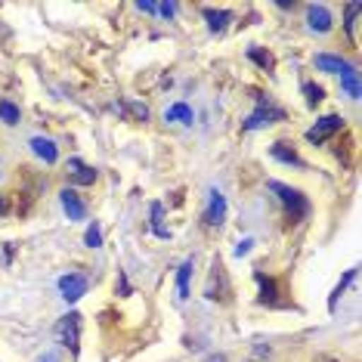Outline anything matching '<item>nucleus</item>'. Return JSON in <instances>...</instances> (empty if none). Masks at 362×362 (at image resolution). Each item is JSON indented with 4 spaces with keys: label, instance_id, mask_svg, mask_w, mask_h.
<instances>
[{
    "label": "nucleus",
    "instance_id": "f257e3e1",
    "mask_svg": "<svg viewBox=\"0 0 362 362\" xmlns=\"http://www.w3.org/2000/svg\"><path fill=\"white\" fill-rule=\"evenodd\" d=\"M269 192H276V195H279V202L285 204V211L291 214V220H303V217L310 214V202L303 199L298 189L279 183V180H269Z\"/></svg>",
    "mask_w": 362,
    "mask_h": 362
},
{
    "label": "nucleus",
    "instance_id": "f03ea898",
    "mask_svg": "<svg viewBox=\"0 0 362 362\" xmlns=\"http://www.w3.org/2000/svg\"><path fill=\"white\" fill-rule=\"evenodd\" d=\"M56 341H59L62 347H69L71 353L81 350V316L78 313H69V316H62L59 322H56Z\"/></svg>",
    "mask_w": 362,
    "mask_h": 362
},
{
    "label": "nucleus",
    "instance_id": "7ed1b4c3",
    "mask_svg": "<svg viewBox=\"0 0 362 362\" xmlns=\"http://www.w3.org/2000/svg\"><path fill=\"white\" fill-rule=\"evenodd\" d=\"M257 100H260V105H257V112L245 121V130H260V127L276 124V121H285V112L279 109V105H273L269 100H263V96H257Z\"/></svg>",
    "mask_w": 362,
    "mask_h": 362
},
{
    "label": "nucleus",
    "instance_id": "20e7f679",
    "mask_svg": "<svg viewBox=\"0 0 362 362\" xmlns=\"http://www.w3.org/2000/svg\"><path fill=\"white\" fill-rule=\"evenodd\" d=\"M337 130H344V118H341V115H325V118L316 121V127L307 130V139L313 146H322L325 139H332L337 134Z\"/></svg>",
    "mask_w": 362,
    "mask_h": 362
},
{
    "label": "nucleus",
    "instance_id": "39448f33",
    "mask_svg": "<svg viewBox=\"0 0 362 362\" xmlns=\"http://www.w3.org/2000/svg\"><path fill=\"white\" fill-rule=\"evenodd\" d=\"M59 291H62V298L69 300V303H75V300H81V298L87 294V279L81 276V273L62 276V279H59Z\"/></svg>",
    "mask_w": 362,
    "mask_h": 362
},
{
    "label": "nucleus",
    "instance_id": "423d86ee",
    "mask_svg": "<svg viewBox=\"0 0 362 362\" xmlns=\"http://www.w3.org/2000/svg\"><path fill=\"white\" fill-rule=\"evenodd\" d=\"M69 183L71 186H93L96 183V170L84 164L81 158H71L69 161Z\"/></svg>",
    "mask_w": 362,
    "mask_h": 362
},
{
    "label": "nucleus",
    "instance_id": "0eeeda50",
    "mask_svg": "<svg viewBox=\"0 0 362 362\" xmlns=\"http://www.w3.org/2000/svg\"><path fill=\"white\" fill-rule=\"evenodd\" d=\"M204 226H223V220H226V199L214 189L211 192V202H208V211H204Z\"/></svg>",
    "mask_w": 362,
    "mask_h": 362
},
{
    "label": "nucleus",
    "instance_id": "6e6552de",
    "mask_svg": "<svg viewBox=\"0 0 362 362\" xmlns=\"http://www.w3.org/2000/svg\"><path fill=\"white\" fill-rule=\"evenodd\" d=\"M59 202H62V211L69 214V220H84L87 217V204L81 202V195L75 192V189H62Z\"/></svg>",
    "mask_w": 362,
    "mask_h": 362
},
{
    "label": "nucleus",
    "instance_id": "1a4fd4ad",
    "mask_svg": "<svg viewBox=\"0 0 362 362\" xmlns=\"http://www.w3.org/2000/svg\"><path fill=\"white\" fill-rule=\"evenodd\" d=\"M332 13L325 10L322 4H313V6H307V25L313 28V31H319V35H325V31H332Z\"/></svg>",
    "mask_w": 362,
    "mask_h": 362
},
{
    "label": "nucleus",
    "instance_id": "9d476101",
    "mask_svg": "<svg viewBox=\"0 0 362 362\" xmlns=\"http://www.w3.org/2000/svg\"><path fill=\"white\" fill-rule=\"evenodd\" d=\"M31 152H35L37 158H44L47 164H56V161H59V149H56V143H53V139L35 136V139H31Z\"/></svg>",
    "mask_w": 362,
    "mask_h": 362
},
{
    "label": "nucleus",
    "instance_id": "9b49d317",
    "mask_svg": "<svg viewBox=\"0 0 362 362\" xmlns=\"http://www.w3.org/2000/svg\"><path fill=\"white\" fill-rule=\"evenodd\" d=\"M341 87L350 100H359V71H356V65H347V69L341 71Z\"/></svg>",
    "mask_w": 362,
    "mask_h": 362
},
{
    "label": "nucleus",
    "instance_id": "f8f14e48",
    "mask_svg": "<svg viewBox=\"0 0 362 362\" xmlns=\"http://www.w3.org/2000/svg\"><path fill=\"white\" fill-rule=\"evenodd\" d=\"M316 69H319V71H328V75H341V71L347 69V62H344L341 56L319 53V56H316Z\"/></svg>",
    "mask_w": 362,
    "mask_h": 362
},
{
    "label": "nucleus",
    "instance_id": "ddd939ff",
    "mask_svg": "<svg viewBox=\"0 0 362 362\" xmlns=\"http://www.w3.org/2000/svg\"><path fill=\"white\" fill-rule=\"evenodd\" d=\"M204 19H208V28L214 35H220V31H226V25L233 22V13L226 10H204Z\"/></svg>",
    "mask_w": 362,
    "mask_h": 362
},
{
    "label": "nucleus",
    "instance_id": "4468645a",
    "mask_svg": "<svg viewBox=\"0 0 362 362\" xmlns=\"http://www.w3.org/2000/svg\"><path fill=\"white\" fill-rule=\"evenodd\" d=\"M257 285H260V303H269V307H273V303H279L276 300V291H279V285H276V279H269V276H263V273H257Z\"/></svg>",
    "mask_w": 362,
    "mask_h": 362
},
{
    "label": "nucleus",
    "instance_id": "2eb2a0df",
    "mask_svg": "<svg viewBox=\"0 0 362 362\" xmlns=\"http://www.w3.org/2000/svg\"><path fill=\"white\" fill-rule=\"evenodd\" d=\"M273 158H276V161H282V164H294V168H303L300 155L294 152L288 143H276V146H273Z\"/></svg>",
    "mask_w": 362,
    "mask_h": 362
},
{
    "label": "nucleus",
    "instance_id": "dca6fc26",
    "mask_svg": "<svg viewBox=\"0 0 362 362\" xmlns=\"http://www.w3.org/2000/svg\"><path fill=\"white\" fill-rule=\"evenodd\" d=\"M164 118H168V121H180V124H192V109H189L186 103H177L174 109H168Z\"/></svg>",
    "mask_w": 362,
    "mask_h": 362
},
{
    "label": "nucleus",
    "instance_id": "f3484780",
    "mask_svg": "<svg viewBox=\"0 0 362 362\" xmlns=\"http://www.w3.org/2000/svg\"><path fill=\"white\" fill-rule=\"evenodd\" d=\"M359 4H347V22H344V28H347L350 40H356V28H359Z\"/></svg>",
    "mask_w": 362,
    "mask_h": 362
},
{
    "label": "nucleus",
    "instance_id": "a211bd4d",
    "mask_svg": "<svg viewBox=\"0 0 362 362\" xmlns=\"http://www.w3.org/2000/svg\"><path fill=\"white\" fill-rule=\"evenodd\" d=\"M189 276H192V260H186L177 273V291L180 298H189Z\"/></svg>",
    "mask_w": 362,
    "mask_h": 362
},
{
    "label": "nucleus",
    "instance_id": "6ab92c4d",
    "mask_svg": "<svg viewBox=\"0 0 362 362\" xmlns=\"http://www.w3.org/2000/svg\"><path fill=\"white\" fill-rule=\"evenodd\" d=\"M0 121L4 124H19V105H13L10 100H0Z\"/></svg>",
    "mask_w": 362,
    "mask_h": 362
},
{
    "label": "nucleus",
    "instance_id": "aec40b11",
    "mask_svg": "<svg viewBox=\"0 0 362 362\" xmlns=\"http://www.w3.org/2000/svg\"><path fill=\"white\" fill-rule=\"evenodd\" d=\"M303 96H307V105H310V109H316V105L322 103L325 90L319 87V84H303Z\"/></svg>",
    "mask_w": 362,
    "mask_h": 362
},
{
    "label": "nucleus",
    "instance_id": "412c9836",
    "mask_svg": "<svg viewBox=\"0 0 362 362\" xmlns=\"http://www.w3.org/2000/svg\"><path fill=\"white\" fill-rule=\"evenodd\" d=\"M248 59L257 62L263 71H267V69H273V65H276V62H273V56H269V53H263L260 47H251V50H248Z\"/></svg>",
    "mask_w": 362,
    "mask_h": 362
},
{
    "label": "nucleus",
    "instance_id": "4be33fe9",
    "mask_svg": "<svg viewBox=\"0 0 362 362\" xmlns=\"http://www.w3.org/2000/svg\"><path fill=\"white\" fill-rule=\"evenodd\" d=\"M84 242H87V248H100V245H103V229H100V223H90L87 226Z\"/></svg>",
    "mask_w": 362,
    "mask_h": 362
},
{
    "label": "nucleus",
    "instance_id": "5701e85b",
    "mask_svg": "<svg viewBox=\"0 0 362 362\" xmlns=\"http://www.w3.org/2000/svg\"><path fill=\"white\" fill-rule=\"evenodd\" d=\"M353 279H356V269H347V276L341 279V285H337V288H334V294H332V298H328V307H332V310H334L337 298H341V294H344V288H347V285L353 282Z\"/></svg>",
    "mask_w": 362,
    "mask_h": 362
},
{
    "label": "nucleus",
    "instance_id": "b1692460",
    "mask_svg": "<svg viewBox=\"0 0 362 362\" xmlns=\"http://www.w3.org/2000/svg\"><path fill=\"white\" fill-rule=\"evenodd\" d=\"M161 204H152V226H155V235H161V238H168V229L161 226Z\"/></svg>",
    "mask_w": 362,
    "mask_h": 362
},
{
    "label": "nucleus",
    "instance_id": "393cba45",
    "mask_svg": "<svg viewBox=\"0 0 362 362\" xmlns=\"http://www.w3.org/2000/svg\"><path fill=\"white\" fill-rule=\"evenodd\" d=\"M124 109H127L130 115H134L136 121H146V118H149V109H146L143 103H124Z\"/></svg>",
    "mask_w": 362,
    "mask_h": 362
},
{
    "label": "nucleus",
    "instance_id": "a878e982",
    "mask_svg": "<svg viewBox=\"0 0 362 362\" xmlns=\"http://www.w3.org/2000/svg\"><path fill=\"white\" fill-rule=\"evenodd\" d=\"M158 13L164 16V19H174V13H177V6H174V4H161V6H158Z\"/></svg>",
    "mask_w": 362,
    "mask_h": 362
},
{
    "label": "nucleus",
    "instance_id": "bb28decb",
    "mask_svg": "<svg viewBox=\"0 0 362 362\" xmlns=\"http://www.w3.org/2000/svg\"><path fill=\"white\" fill-rule=\"evenodd\" d=\"M248 251H251V238H245V242L235 245V254H238V257H242V254H248Z\"/></svg>",
    "mask_w": 362,
    "mask_h": 362
},
{
    "label": "nucleus",
    "instance_id": "cd10ccee",
    "mask_svg": "<svg viewBox=\"0 0 362 362\" xmlns=\"http://www.w3.org/2000/svg\"><path fill=\"white\" fill-rule=\"evenodd\" d=\"M139 10H143V13H158V6H155V4H149V0H139Z\"/></svg>",
    "mask_w": 362,
    "mask_h": 362
},
{
    "label": "nucleus",
    "instance_id": "c85d7f7f",
    "mask_svg": "<svg viewBox=\"0 0 362 362\" xmlns=\"http://www.w3.org/2000/svg\"><path fill=\"white\" fill-rule=\"evenodd\" d=\"M0 214H10V202H6L4 195H0Z\"/></svg>",
    "mask_w": 362,
    "mask_h": 362
},
{
    "label": "nucleus",
    "instance_id": "c756f323",
    "mask_svg": "<svg viewBox=\"0 0 362 362\" xmlns=\"http://www.w3.org/2000/svg\"><path fill=\"white\" fill-rule=\"evenodd\" d=\"M316 362H341V359H334V356H316Z\"/></svg>",
    "mask_w": 362,
    "mask_h": 362
},
{
    "label": "nucleus",
    "instance_id": "7c9ffc66",
    "mask_svg": "<svg viewBox=\"0 0 362 362\" xmlns=\"http://www.w3.org/2000/svg\"><path fill=\"white\" fill-rule=\"evenodd\" d=\"M208 362H226V356H220V353H217V356H211Z\"/></svg>",
    "mask_w": 362,
    "mask_h": 362
},
{
    "label": "nucleus",
    "instance_id": "2f4dec72",
    "mask_svg": "<svg viewBox=\"0 0 362 362\" xmlns=\"http://www.w3.org/2000/svg\"><path fill=\"white\" fill-rule=\"evenodd\" d=\"M251 362H267V359H251Z\"/></svg>",
    "mask_w": 362,
    "mask_h": 362
}]
</instances>
